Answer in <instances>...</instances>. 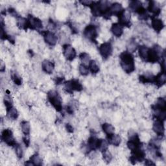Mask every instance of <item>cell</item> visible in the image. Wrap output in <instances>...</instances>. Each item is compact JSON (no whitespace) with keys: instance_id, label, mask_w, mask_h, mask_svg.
<instances>
[{"instance_id":"obj_1","label":"cell","mask_w":166,"mask_h":166,"mask_svg":"<svg viewBox=\"0 0 166 166\" xmlns=\"http://www.w3.org/2000/svg\"><path fill=\"white\" fill-rule=\"evenodd\" d=\"M120 64L123 70L127 73H130L135 70L134 56L128 51H124L120 55Z\"/></svg>"},{"instance_id":"obj_2","label":"cell","mask_w":166,"mask_h":166,"mask_svg":"<svg viewBox=\"0 0 166 166\" xmlns=\"http://www.w3.org/2000/svg\"><path fill=\"white\" fill-rule=\"evenodd\" d=\"M48 100L58 112H61L62 110V99L56 91L51 90L47 93Z\"/></svg>"},{"instance_id":"obj_3","label":"cell","mask_w":166,"mask_h":166,"mask_svg":"<svg viewBox=\"0 0 166 166\" xmlns=\"http://www.w3.org/2000/svg\"><path fill=\"white\" fill-rule=\"evenodd\" d=\"M83 35L88 40L97 43L96 38L98 37V32L97 27L94 25L90 24L87 26L83 32Z\"/></svg>"},{"instance_id":"obj_4","label":"cell","mask_w":166,"mask_h":166,"mask_svg":"<svg viewBox=\"0 0 166 166\" xmlns=\"http://www.w3.org/2000/svg\"><path fill=\"white\" fill-rule=\"evenodd\" d=\"M64 89L68 93L73 94V91L81 92V91L82 90L83 87L78 80L72 79L71 81L65 82Z\"/></svg>"},{"instance_id":"obj_5","label":"cell","mask_w":166,"mask_h":166,"mask_svg":"<svg viewBox=\"0 0 166 166\" xmlns=\"http://www.w3.org/2000/svg\"><path fill=\"white\" fill-rule=\"evenodd\" d=\"M43 27L42 21L38 18H35L32 15H29L27 19V29L29 28L32 30H39Z\"/></svg>"},{"instance_id":"obj_6","label":"cell","mask_w":166,"mask_h":166,"mask_svg":"<svg viewBox=\"0 0 166 166\" xmlns=\"http://www.w3.org/2000/svg\"><path fill=\"white\" fill-rule=\"evenodd\" d=\"M118 18H119L118 23H120L123 27H130V19H131V14L130 11L123 9L121 13L118 16Z\"/></svg>"},{"instance_id":"obj_7","label":"cell","mask_w":166,"mask_h":166,"mask_svg":"<svg viewBox=\"0 0 166 166\" xmlns=\"http://www.w3.org/2000/svg\"><path fill=\"white\" fill-rule=\"evenodd\" d=\"M99 53L103 58L106 60L112 54V46L110 42H105L99 47Z\"/></svg>"},{"instance_id":"obj_8","label":"cell","mask_w":166,"mask_h":166,"mask_svg":"<svg viewBox=\"0 0 166 166\" xmlns=\"http://www.w3.org/2000/svg\"><path fill=\"white\" fill-rule=\"evenodd\" d=\"M2 139L8 145L14 146L16 144V141L13 137V134L11 130L5 129L2 134Z\"/></svg>"},{"instance_id":"obj_9","label":"cell","mask_w":166,"mask_h":166,"mask_svg":"<svg viewBox=\"0 0 166 166\" xmlns=\"http://www.w3.org/2000/svg\"><path fill=\"white\" fill-rule=\"evenodd\" d=\"M63 54L66 59L72 61L76 57V51L71 45L65 44L63 46Z\"/></svg>"},{"instance_id":"obj_10","label":"cell","mask_w":166,"mask_h":166,"mask_svg":"<svg viewBox=\"0 0 166 166\" xmlns=\"http://www.w3.org/2000/svg\"><path fill=\"white\" fill-rule=\"evenodd\" d=\"M152 109L154 112V115H156L162 112H166V101L165 99L160 97L158 99L156 104L152 106Z\"/></svg>"},{"instance_id":"obj_11","label":"cell","mask_w":166,"mask_h":166,"mask_svg":"<svg viewBox=\"0 0 166 166\" xmlns=\"http://www.w3.org/2000/svg\"><path fill=\"white\" fill-rule=\"evenodd\" d=\"M44 40L46 42L51 46H54L57 42V37L55 35V33L51 31H46L44 33Z\"/></svg>"},{"instance_id":"obj_12","label":"cell","mask_w":166,"mask_h":166,"mask_svg":"<svg viewBox=\"0 0 166 166\" xmlns=\"http://www.w3.org/2000/svg\"><path fill=\"white\" fill-rule=\"evenodd\" d=\"M153 129L155 133L159 136H164L165 130L164 121L159 120H156V121L153 123Z\"/></svg>"},{"instance_id":"obj_13","label":"cell","mask_w":166,"mask_h":166,"mask_svg":"<svg viewBox=\"0 0 166 166\" xmlns=\"http://www.w3.org/2000/svg\"><path fill=\"white\" fill-rule=\"evenodd\" d=\"M148 11L153 14V18H156V16H159L161 12V9L159 4L154 1H150L149 2Z\"/></svg>"},{"instance_id":"obj_14","label":"cell","mask_w":166,"mask_h":166,"mask_svg":"<svg viewBox=\"0 0 166 166\" xmlns=\"http://www.w3.org/2000/svg\"><path fill=\"white\" fill-rule=\"evenodd\" d=\"M165 82H166L165 71H162L160 73L158 74L156 76H154V83L159 88L164 86L165 85Z\"/></svg>"},{"instance_id":"obj_15","label":"cell","mask_w":166,"mask_h":166,"mask_svg":"<svg viewBox=\"0 0 166 166\" xmlns=\"http://www.w3.org/2000/svg\"><path fill=\"white\" fill-rule=\"evenodd\" d=\"M98 142H99V139H97L95 136H91L89 138L88 140V144H87V151H95L96 149H97V146H98Z\"/></svg>"},{"instance_id":"obj_16","label":"cell","mask_w":166,"mask_h":166,"mask_svg":"<svg viewBox=\"0 0 166 166\" xmlns=\"http://www.w3.org/2000/svg\"><path fill=\"white\" fill-rule=\"evenodd\" d=\"M107 139H108L107 142L108 143H109V144H110V145H112L116 147L119 146L121 142V138L120 136L118 134H113L110 136H107Z\"/></svg>"},{"instance_id":"obj_17","label":"cell","mask_w":166,"mask_h":166,"mask_svg":"<svg viewBox=\"0 0 166 166\" xmlns=\"http://www.w3.org/2000/svg\"><path fill=\"white\" fill-rule=\"evenodd\" d=\"M151 25L154 30L158 32H160L164 27V24L163 22L161 20L158 19L156 18L152 17Z\"/></svg>"},{"instance_id":"obj_18","label":"cell","mask_w":166,"mask_h":166,"mask_svg":"<svg viewBox=\"0 0 166 166\" xmlns=\"http://www.w3.org/2000/svg\"><path fill=\"white\" fill-rule=\"evenodd\" d=\"M111 31L115 37H120L123 33V29L120 23H115L112 24L111 27Z\"/></svg>"},{"instance_id":"obj_19","label":"cell","mask_w":166,"mask_h":166,"mask_svg":"<svg viewBox=\"0 0 166 166\" xmlns=\"http://www.w3.org/2000/svg\"><path fill=\"white\" fill-rule=\"evenodd\" d=\"M110 10L112 12V16L114 15L116 16H118L121 13V12L123 11V8L121 4L119 3H114L111 4L110 7Z\"/></svg>"},{"instance_id":"obj_20","label":"cell","mask_w":166,"mask_h":166,"mask_svg":"<svg viewBox=\"0 0 166 166\" xmlns=\"http://www.w3.org/2000/svg\"><path fill=\"white\" fill-rule=\"evenodd\" d=\"M42 68L44 71H45L46 73L50 74L52 73L54 70V64L51 61L48 60H44L42 62Z\"/></svg>"},{"instance_id":"obj_21","label":"cell","mask_w":166,"mask_h":166,"mask_svg":"<svg viewBox=\"0 0 166 166\" xmlns=\"http://www.w3.org/2000/svg\"><path fill=\"white\" fill-rule=\"evenodd\" d=\"M149 49V48L145 46H141L138 48V53L139 57L145 62H147V61Z\"/></svg>"},{"instance_id":"obj_22","label":"cell","mask_w":166,"mask_h":166,"mask_svg":"<svg viewBox=\"0 0 166 166\" xmlns=\"http://www.w3.org/2000/svg\"><path fill=\"white\" fill-rule=\"evenodd\" d=\"M102 129L105 133L107 135V136H110L114 134L115 128L111 124L109 123H103L102 125Z\"/></svg>"},{"instance_id":"obj_23","label":"cell","mask_w":166,"mask_h":166,"mask_svg":"<svg viewBox=\"0 0 166 166\" xmlns=\"http://www.w3.org/2000/svg\"><path fill=\"white\" fill-rule=\"evenodd\" d=\"M154 76L152 74H147V75H143L139 77V80L141 82L144 83H154Z\"/></svg>"},{"instance_id":"obj_24","label":"cell","mask_w":166,"mask_h":166,"mask_svg":"<svg viewBox=\"0 0 166 166\" xmlns=\"http://www.w3.org/2000/svg\"><path fill=\"white\" fill-rule=\"evenodd\" d=\"M21 128L22 132L25 136H29L30 134L31 127L30 123L27 121H23L21 123Z\"/></svg>"},{"instance_id":"obj_25","label":"cell","mask_w":166,"mask_h":166,"mask_svg":"<svg viewBox=\"0 0 166 166\" xmlns=\"http://www.w3.org/2000/svg\"><path fill=\"white\" fill-rule=\"evenodd\" d=\"M91 11H92V13L94 16L95 17H99V16H101V13L100 10H99V8L98 6L97 2H93L90 7Z\"/></svg>"},{"instance_id":"obj_26","label":"cell","mask_w":166,"mask_h":166,"mask_svg":"<svg viewBox=\"0 0 166 166\" xmlns=\"http://www.w3.org/2000/svg\"><path fill=\"white\" fill-rule=\"evenodd\" d=\"M7 115L10 119L12 120H15L18 118V112L16 110L14 107H11V109L7 110Z\"/></svg>"},{"instance_id":"obj_27","label":"cell","mask_w":166,"mask_h":166,"mask_svg":"<svg viewBox=\"0 0 166 166\" xmlns=\"http://www.w3.org/2000/svg\"><path fill=\"white\" fill-rule=\"evenodd\" d=\"M88 68H89V70L93 74H96L99 73V70H100L99 66L97 65V62L95 61H90L89 64H88Z\"/></svg>"},{"instance_id":"obj_28","label":"cell","mask_w":166,"mask_h":166,"mask_svg":"<svg viewBox=\"0 0 166 166\" xmlns=\"http://www.w3.org/2000/svg\"><path fill=\"white\" fill-rule=\"evenodd\" d=\"M108 147H109V143L107 141L103 139H99L97 149L103 153V151L107 150Z\"/></svg>"},{"instance_id":"obj_29","label":"cell","mask_w":166,"mask_h":166,"mask_svg":"<svg viewBox=\"0 0 166 166\" xmlns=\"http://www.w3.org/2000/svg\"><path fill=\"white\" fill-rule=\"evenodd\" d=\"M16 19H17V26L20 29L27 30V19L22 16H18L16 17Z\"/></svg>"},{"instance_id":"obj_30","label":"cell","mask_w":166,"mask_h":166,"mask_svg":"<svg viewBox=\"0 0 166 166\" xmlns=\"http://www.w3.org/2000/svg\"><path fill=\"white\" fill-rule=\"evenodd\" d=\"M142 6V2L139 1H132L129 3L130 9L134 12H136Z\"/></svg>"},{"instance_id":"obj_31","label":"cell","mask_w":166,"mask_h":166,"mask_svg":"<svg viewBox=\"0 0 166 166\" xmlns=\"http://www.w3.org/2000/svg\"><path fill=\"white\" fill-rule=\"evenodd\" d=\"M30 160L33 163V164H34L35 165H42V159L38 154H35L34 155H32L31 157Z\"/></svg>"},{"instance_id":"obj_32","label":"cell","mask_w":166,"mask_h":166,"mask_svg":"<svg viewBox=\"0 0 166 166\" xmlns=\"http://www.w3.org/2000/svg\"><path fill=\"white\" fill-rule=\"evenodd\" d=\"M79 58L82 61V64L88 66L89 62L90 61V57L88 54H87L86 53H82L79 55Z\"/></svg>"},{"instance_id":"obj_33","label":"cell","mask_w":166,"mask_h":166,"mask_svg":"<svg viewBox=\"0 0 166 166\" xmlns=\"http://www.w3.org/2000/svg\"><path fill=\"white\" fill-rule=\"evenodd\" d=\"M79 70L80 73L82 75V76H88V73H89L88 66H86V65L83 64H81L79 65Z\"/></svg>"},{"instance_id":"obj_34","label":"cell","mask_w":166,"mask_h":166,"mask_svg":"<svg viewBox=\"0 0 166 166\" xmlns=\"http://www.w3.org/2000/svg\"><path fill=\"white\" fill-rule=\"evenodd\" d=\"M103 157L105 161L107 163H110L112 160V155L108 149L103 152Z\"/></svg>"},{"instance_id":"obj_35","label":"cell","mask_w":166,"mask_h":166,"mask_svg":"<svg viewBox=\"0 0 166 166\" xmlns=\"http://www.w3.org/2000/svg\"><path fill=\"white\" fill-rule=\"evenodd\" d=\"M12 79L14 81V82L15 83L16 85H17L18 86L21 85L22 84V78L18 76V74H16V73H14L12 74L11 76Z\"/></svg>"},{"instance_id":"obj_36","label":"cell","mask_w":166,"mask_h":166,"mask_svg":"<svg viewBox=\"0 0 166 166\" xmlns=\"http://www.w3.org/2000/svg\"><path fill=\"white\" fill-rule=\"evenodd\" d=\"M138 47V45L136 44V42L134 40L130 42V43L127 46V49H128V52H133L136 50V49Z\"/></svg>"},{"instance_id":"obj_37","label":"cell","mask_w":166,"mask_h":166,"mask_svg":"<svg viewBox=\"0 0 166 166\" xmlns=\"http://www.w3.org/2000/svg\"><path fill=\"white\" fill-rule=\"evenodd\" d=\"M14 149H15V152L16 155L19 158V159H21L23 156V151H22V149L20 147V145L19 144H16L14 146Z\"/></svg>"},{"instance_id":"obj_38","label":"cell","mask_w":166,"mask_h":166,"mask_svg":"<svg viewBox=\"0 0 166 166\" xmlns=\"http://www.w3.org/2000/svg\"><path fill=\"white\" fill-rule=\"evenodd\" d=\"M94 2L92 1H90V0H85V1H81V3L82 5H85V6H89L90 7L91 5H92V4Z\"/></svg>"},{"instance_id":"obj_39","label":"cell","mask_w":166,"mask_h":166,"mask_svg":"<svg viewBox=\"0 0 166 166\" xmlns=\"http://www.w3.org/2000/svg\"><path fill=\"white\" fill-rule=\"evenodd\" d=\"M23 141L25 145H26L27 147H28L29 145V144H30V139H29V138L28 137V136H25L23 138Z\"/></svg>"},{"instance_id":"obj_40","label":"cell","mask_w":166,"mask_h":166,"mask_svg":"<svg viewBox=\"0 0 166 166\" xmlns=\"http://www.w3.org/2000/svg\"><path fill=\"white\" fill-rule=\"evenodd\" d=\"M64 81V77H56L55 79V83L56 85H61Z\"/></svg>"},{"instance_id":"obj_41","label":"cell","mask_w":166,"mask_h":166,"mask_svg":"<svg viewBox=\"0 0 166 166\" xmlns=\"http://www.w3.org/2000/svg\"><path fill=\"white\" fill-rule=\"evenodd\" d=\"M66 130H67V131L68 132H70V133H71V132H73V127L71 126V124H70L69 123L66 124Z\"/></svg>"},{"instance_id":"obj_42","label":"cell","mask_w":166,"mask_h":166,"mask_svg":"<svg viewBox=\"0 0 166 166\" xmlns=\"http://www.w3.org/2000/svg\"><path fill=\"white\" fill-rule=\"evenodd\" d=\"M66 111H67V112L68 113V114H70V115L71 114H72L73 113V106H67V108H66Z\"/></svg>"},{"instance_id":"obj_43","label":"cell","mask_w":166,"mask_h":166,"mask_svg":"<svg viewBox=\"0 0 166 166\" xmlns=\"http://www.w3.org/2000/svg\"><path fill=\"white\" fill-rule=\"evenodd\" d=\"M145 164L146 165H155V164L153 163L151 160H145Z\"/></svg>"},{"instance_id":"obj_44","label":"cell","mask_w":166,"mask_h":166,"mask_svg":"<svg viewBox=\"0 0 166 166\" xmlns=\"http://www.w3.org/2000/svg\"><path fill=\"white\" fill-rule=\"evenodd\" d=\"M5 65H4L3 62H2V63H1V68H0V70H1L2 72L4 71V70H5Z\"/></svg>"}]
</instances>
